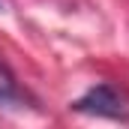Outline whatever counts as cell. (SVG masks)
<instances>
[{
	"label": "cell",
	"mask_w": 129,
	"mask_h": 129,
	"mask_svg": "<svg viewBox=\"0 0 129 129\" xmlns=\"http://www.w3.org/2000/svg\"><path fill=\"white\" fill-rule=\"evenodd\" d=\"M0 102H21V90H18V81L15 75L0 63Z\"/></svg>",
	"instance_id": "cell-2"
},
{
	"label": "cell",
	"mask_w": 129,
	"mask_h": 129,
	"mask_svg": "<svg viewBox=\"0 0 129 129\" xmlns=\"http://www.w3.org/2000/svg\"><path fill=\"white\" fill-rule=\"evenodd\" d=\"M72 111L90 114V117H105V120H129V96L120 87L102 81V84H93L90 90H84L75 99Z\"/></svg>",
	"instance_id": "cell-1"
}]
</instances>
